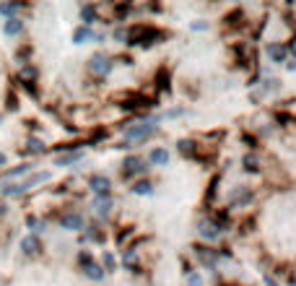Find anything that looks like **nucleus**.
Instances as JSON below:
<instances>
[{
  "mask_svg": "<svg viewBox=\"0 0 296 286\" xmlns=\"http://www.w3.org/2000/svg\"><path fill=\"white\" fill-rule=\"evenodd\" d=\"M86 276H88V278H93V281H102V278H104V268H102V265H96V263L91 260V263L86 265Z\"/></svg>",
  "mask_w": 296,
  "mask_h": 286,
  "instance_id": "obj_14",
  "label": "nucleus"
},
{
  "mask_svg": "<svg viewBox=\"0 0 296 286\" xmlns=\"http://www.w3.org/2000/svg\"><path fill=\"white\" fill-rule=\"evenodd\" d=\"M177 148H179L182 154H187V156H190V154L195 151V143H192V141H179V143H177Z\"/></svg>",
  "mask_w": 296,
  "mask_h": 286,
  "instance_id": "obj_24",
  "label": "nucleus"
},
{
  "mask_svg": "<svg viewBox=\"0 0 296 286\" xmlns=\"http://www.w3.org/2000/svg\"><path fill=\"white\" fill-rule=\"evenodd\" d=\"M88 68H91L93 73H99V76H107V73L112 70V60L104 57V55H93V57L88 60Z\"/></svg>",
  "mask_w": 296,
  "mask_h": 286,
  "instance_id": "obj_3",
  "label": "nucleus"
},
{
  "mask_svg": "<svg viewBox=\"0 0 296 286\" xmlns=\"http://www.w3.org/2000/svg\"><path fill=\"white\" fill-rule=\"evenodd\" d=\"M0 193H3V195H21L26 190H24V185H3V187H0Z\"/></svg>",
  "mask_w": 296,
  "mask_h": 286,
  "instance_id": "obj_22",
  "label": "nucleus"
},
{
  "mask_svg": "<svg viewBox=\"0 0 296 286\" xmlns=\"http://www.w3.org/2000/svg\"><path fill=\"white\" fill-rule=\"evenodd\" d=\"M125 37H128V34H125V32H122V29H120V32H115V39H120V42H122Z\"/></svg>",
  "mask_w": 296,
  "mask_h": 286,
  "instance_id": "obj_28",
  "label": "nucleus"
},
{
  "mask_svg": "<svg viewBox=\"0 0 296 286\" xmlns=\"http://www.w3.org/2000/svg\"><path fill=\"white\" fill-rule=\"evenodd\" d=\"M291 50H293V55H296V39L291 42Z\"/></svg>",
  "mask_w": 296,
  "mask_h": 286,
  "instance_id": "obj_30",
  "label": "nucleus"
},
{
  "mask_svg": "<svg viewBox=\"0 0 296 286\" xmlns=\"http://www.w3.org/2000/svg\"><path fill=\"white\" fill-rule=\"evenodd\" d=\"M187 286H203V278L198 273H192L190 278H187Z\"/></svg>",
  "mask_w": 296,
  "mask_h": 286,
  "instance_id": "obj_26",
  "label": "nucleus"
},
{
  "mask_svg": "<svg viewBox=\"0 0 296 286\" xmlns=\"http://www.w3.org/2000/svg\"><path fill=\"white\" fill-rule=\"evenodd\" d=\"M268 55L273 57V63H283L286 60V47L283 44H268Z\"/></svg>",
  "mask_w": 296,
  "mask_h": 286,
  "instance_id": "obj_10",
  "label": "nucleus"
},
{
  "mask_svg": "<svg viewBox=\"0 0 296 286\" xmlns=\"http://www.w3.org/2000/svg\"><path fill=\"white\" fill-rule=\"evenodd\" d=\"M88 185H91L93 193H96V198H99V195H109V187H112L109 177H104V174H93V177L88 179Z\"/></svg>",
  "mask_w": 296,
  "mask_h": 286,
  "instance_id": "obj_4",
  "label": "nucleus"
},
{
  "mask_svg": "<svg viewBox=\"0 0 296 286\" xmlns=\"http://www.w3.org/2000/svg\"><path fill=\"white\" fill-rule=\"evenodd\" d=\"M104 268L107 270H115V255H109V252L104 255Z\"/></svg>",
  "mask_w": 296,
  "mask_h": 286,
  "instance_id": "obj_25",
  "label": "nucleus"
},
{
  "mask_svg": "<svg viewBox=\"0 0 296 286\" xmlns=\"http://www.w3.org/2000/svg\"><path fill=\"white\" fill-rule=\"evenodd\" d=\"M21 250H24V255H37L42 250V245H39L37 237H24L21 239Z\"/></svg>",
  "mask_w": 296,
  "mask_h": 286,
  "instance_id": "obj_8",
  "label": "nucleus"
},
{
  "mask_svg": "<svg viewBox=\"0 0 296 286\" xmlns=\"http://www.w3.org/2000/svg\"><path fill=\"white\" fill-rule=\"evenodd\" d=\"M151 190H153L151 182H135V185H133V193H135V195H151Z\"/></svg>",
  "mask_w": 296,
  "mask_h": 286,
  "instance_id": "obj_21",
  "label": "nucleus"
},
{
  "mask_svg": "<svg viewBox=\"0 0 296 286\" xmlns=\"http://www.w3.org/2000/svg\"><path fill=\"white\" fill-rule=\"evenodd\" d=\"M128 37L125 39H130L128 44H153L156 39H164V34L161 32H156V29H151V26H146V24H138V26H133L130 32H125Z\"/></svg>",
  "mask_w": 296,
  "mask_h": 286,
  "instance_id": "obj_1",
  "label": "nucleus"
},
{
  "mask_svg": "<svg viewBox=\"0 0 296 286\" xmlns=\"http://www.w3.org/2000/svg\"><path fill=\"white\" fill-rule=\"evenodd\" d=\"M60 227L62 229H70V232H81L83 229V216L81 214H65L60 219Z\"/></svg>",
  "mask_w": 296,
  "mask_h": 286,
  "instance_id": "obj_5",
  "label": "nucleus"
},
{
  "mask_svg": "<svg viewBox=\"0 0 296 286\" xmlns=\"http://www.w3.org/2000/svg\"><path fill=\"white\" fill-rule=\"evenodd\" d=\"M3 32L8 34V37H16V34H21L24 32V21L16 16V19H8L6 21V26H3Z\"/></svg>",
  "mask_w": 296,
  "mask_h": 286,
  "instance_id": "obj_9",
  "label": "nucleus"
},
{
  "mask_svg": "<svg viewBox=\"0 0 296 286\" xmlns=\"http://www.w3.org/2000/svg\"><path fill=\"white\" fill-rule=\"evenodd\" d=\"M3 164H6V154H0V167H3Z\"/></svg>",
  "mask_w": 296,
  "mask_h": 286,
  "instance_id": "obj_29",
  "label": "nucleus"
},
{
  "mask_svg": "<svg viewBox=\"0 0 296 286\" xmlns=\"http://www.w3.org/2000/svg\"><path fill=\"white\" fill-rule=\"evenodd\" d=\"M31 169V164H21V167H13V169H8V172H3V177L8 179V177H21V174H26Z\"/></svg>",
  "mask_w": 296,
  "mask_h": 286,
  "instance_id": "obj_20",
  "label": "nucleus"
},
{
  "mask_svg": "<svg viewBox=\"0 0 296 286\" xmlns=\"http://www.w3.org/2000/svg\"><path fill=\"white\" fill-rule=\"evenodd\" d=\"M47 179H50V172H37V174H31L26 182H24V190L34 187V185H39V182H47Z\"/></svg>",
  "mask_w": 296,
  "mask_h": 286,
  "instance_id": "obj_13",
  "label": "nucleus"
},
{
  "mask_svg": "<svg viewBox=\"0 0 296 286\" xmlns=\"http://www.w3.org/2000/svg\"><path fill=\"white\" fill-rule=\"evenodd\" d=\"M86 39H93V32H91L88 26H78L75 32H73V42L75 44H83Z\"/></svg>",
  "mask_w": 296,
  "mask_h": 286,
  "instance_id": "obj_11",
  "label": "nucleus"
},
{
  "mask_svg": "<svg viewBox=\"0 0 296 286\" xmlns=\"http://www.w3.org/2000/svg\"><path fill=\"white\" fill-rule=\"evenodd\" d=\"M122 167H125L122 172L128 174V177H130V174H138V172H146V164L140 161L138 156H128V159H125V164H122Z\"/></svg>",
  "mask_w": 296,
  "mask_h": 286,
  "instance_id": "obj_7",
  "label": "nucleus"
},
{
  "mask_svg": "<svg viewBox=\"0 0 296 286\" xmlns=\"http://www.w3.org/2000/svg\"><path fill=\"white\" fill-rule=\"evenodd\" d=\"M26 151H29V154H42V151H44V143H42V141H37V138H31Z\"/></svg>",
  "mask_w": 296,
  "mask_h": 286,
  "instance_id": "obj_23",
  "label": "nucleus"
},
{
  "mask_svg": "<svg viewBox=\"0 0 296 286\" xmlns=\"http://www.w3.org/2000/svg\"><path fill=\"white\" fill-rule=\"evenodd\" d=\"M156 123L159 120H148V123H140V125H135V128H128L125 130V141L120 143V148H130V143L135 141H146L148 135H153V130H156Z\"/></svg>",
  "mask_w": 296,
  "mask_h": 286,
  "instance_id": "obj_2",
  "label": "nucleus"
},
{
  "mask_svg": "<svg viewBox=\"0 0 296 286\" xmlns=\"http://www.w3.org/2000/svg\"><path fill=\"white\" fill-rule=\"evenodd\" d=\"M21 76L29 81V78H34V76H37V70H34V68H24V73H21Z\"/></svg>",
  "mask_w": 296,
  "mask_h": 286,
  "instance_id": "obj_27",
  "label": "nucleus"
},
{
  "mask_svg": "<svg viewBox=\"0 0 296 286\" xmlns=\"http://www.w3.org/2000/svg\"><path fill=\"white\" fill-rule=\"evenodd\" d=\"M81 159H83L81 151H70V154H65V156H60L55 164H57V167H68V164H75V161H81Z\"/></svg>",
  "mask_w": 296,
  "mask_h": 286,
  "instance_id": "obj_12",
  "label": "nucleus"
},
{
  "mask_svg": "<svg viewBox=\"0 0 296 286\" xmlns=\"http://www.w3.org/2000/svg\"><path fill=\"white\" fill-rule=\"evenodd\" d=\"M200 234L206 237V239H216L218 234H221V229H218L216 224H208V221H206V224H200Z\"/></svg>",
  "mask_w": 296,
  "mask_h": 286,
  "instance_id": "obj_17",
  "label": "nucleus"
},
{
  "mask_svg": "<svg viewBox=\"0 0 296 286\" xmlns=\"http://www.w3.org/2000/svg\"><path fill=\"white\" fill-rule=\"evenodd\" d=\"M244 169H247V172H257V169H260V161H257L255 154H247V156H244Z\"/></svg>",
  "mask_w": 296,
  "mask_h": 286,
  "instance_id": "obj_19",
  "label": "nucleus"
},
{
  "mask_svg": "<svg viewBox=\"0 0 296 286\" xmlns=\"http://www.w3.org/2000/svg\"><path fill=\"white\" fill-rule=\"evenodd\" d=\"M195 255H198V260H200L203 265L213 268V263H216V258H218V250H211V247H195Z\"/></svg>",
  "mask_w": 296,
  "mask_h": 286,
  "instance_id": "obj_6",
  "label": "nucleus"
},
{
  "mask_svg": "<svg viewBox=\"0 0 296 286\" xmlns=\"http://www.w3.org/2000/svg\"><path fill=\"white\" fill-rule=\"evenodd\" d=\"M24 6L21 3H3L0 6V16H8V19H16V13H19Z\"/></svg>",
  "mask_w": 296,
  "mask_h": 286,
  "instance_id": "obj_15",
  "label": "nucleus"
},
{
  "mask_svg": "<svg viewBox=\"0 0 296 286\" xmlns=\"http://www.w3.org/2000/svg\"><path fill=\"white\" fill-rule=\"evenodd\" d=\"M81 19L86 21V26L93 24V21H96V8H93V6H83L81 8Z\"/></svg>",
  "mask_w": 296,
  "mask_h": 286,
  "instance_id": "obj_18",
  "label": "nucleus"
},
{
  "mask_svg": "<svg viewBox=\"0 0 296 286\" xmlns=\"http://www.w3.org/2000/svg\"><path fill=\"white\" fill-rule=\"evenodd\" d=\"M151 161L159 164V167H164V164L169 161V151H166V148H153V151H151Z\"/></svg>",
  "mask_w": 296,
  "mask_h": 286,
  "instance_id": "obj_16",
  "label": "nucleus"
}]
</instances>
